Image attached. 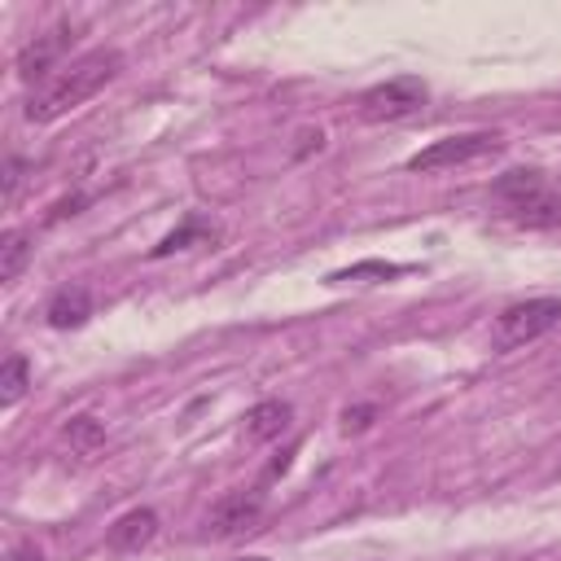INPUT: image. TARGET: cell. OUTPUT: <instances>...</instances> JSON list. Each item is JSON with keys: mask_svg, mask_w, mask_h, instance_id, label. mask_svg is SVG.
Listing matches in <instances>:
<instances>
[{"mask_svg": "<svg viewBox=\"0 0 561 561\" xmlns=\"http://www.w3.org/2000/svg\"><path fill=\"white\" fill-rule=\"evenodd\" d=\"M425 101H430V88L416 75H399V79L364 88L355 96V118H364V123H399V118H412Z\"/></svg>", "mask_w": 561, "mask_h": 561, "instance_id": "3", "label": "cell"}, {"mask_svg": "<svg viewBox=\"0 0 561 561\" xmlns=\"http://www.w3.org/2000/svg\"><path fill=\"white\" fill-rule=\"evenodd\" d=\"M70 39H75V35H70L66 26L35 35V39L18 53V79H22V83H48V70H53V61L70 48Z\"/></svg>", "mask_w": 561, "mask_h": 561, "instance_id": "7", "label": "cell"}, {"mask_svg": "<svg viewBox=\"0 0 561 561\" xmlns=\"http://www.w3.org/2000/svg\"><path fill=\"white\" fill-rule=\"evenodd\" d=\"M22 171H26V162H22L18 153H9V162H4V202L18 197V188H22Z\"/></svg>", "mask_w": 561, "mask_h": 561, "instance_id": "17", "label": "cell"}, {"mask_svg": "<svg viewBox=\"0 0 561 561\" xmlns=\"http://www.w3.org/2000/svg\"><path fill=\"white\" fill-rule=\"evenodd\" d=\"M373 416H377V408H373V403L346 408V412H342V434H359V430H368V425H373Z\"/></svg>", "mask_w": 561, "mask_h": 561, "instance_id": "16", "label": "cell"}, {"mask_svg": "<svg viewBox=\"0 0 561 561\" xmlns=\"http://www.w3.org/2000/svg\"><path fill=\"white\" fill-rule=\"evenodd\" d=\"M219 241V224L215 219H206V215H184V224L175 228V232H167L153 250H149V259H167V254H180V250H193V245H215Z\"/></svg>", "mask_w": 561, "mask_h": 561, "instance_id": "9", "label": "cell"}, {"mask_svg": "<svg viewBox=\"0 0 561 561\" xmlns=\"http://www.w3.org/2000/svg\"><path fill=\"white\" fill-rule=\"evenodd\" d=\"M263 517V491L259 486H237V491H224L210 513H206V535L210 539H237L245 530H254Z\"/></svg>", "mask_w": 561, "mask_h": 561, "instance_id": "6", "label": "cell"}, {"mask_svg": "<svg viewBox=\"0 0 561 561\" xmlns=\"http://www.w3.org/2000/svg\"><path fill=\"white\" fill-rule=\"evenodd\" d=\"M118 70H123L118 48H92V53L66 61L48 83H39V88L26 96V110H22V114H26L31 123H57L61 114H70V110H79L83 101H92Z\"/></svg>", "mask_w": 561, "mask_h": 561, "instance_id": "1", "label": "cell"}, {"mask_svg": "<svg viewBox=\"0 0 561 561\" xmlns=\"http://www.w3.org/2000/svg\"><path fill=\"white\" fill-rule=\"evenodd\" d=\"M48 324L53 329H79V324H88V316H92V294H88V285H61L53 298H48Z\"/></svg>", "mask_w": 561, "mask_h": 561, "instance_id": "10", "label": "cell"}, {"mask_svg": "<svg viewBox=\"0 0 561 561\" xmlns=\"http://www.w3.org/2000/svg\"><path fill=\"white\" fill-rule=\"evenodd\" d=\"M399 272H403V267H394V263H359V267L333 272L329 280H333V285H346V280H364V276H381V280H386V276H399Z\"/></svg>", "mask_w": 561, "mask_h": 561, "instance_id": "15", "label": "cell"}, {"mask_svg": "<svg viewBox=\"0 0 561 561\" xmlns=\"http://www.w3.org/2000/svg\"><path fill=\"white\" fill-rule=\"evenodd\" d=\"M79 206H88V197H83V193H70L66 202H57V206H53L48 224H57V219H66V215H79Z\"/></svg>", "mask_w": 561, "mask_h": 561, "instance_id": "18", "label": "cell"}, {"mask_svg": "<svg viewBox=\"0 0 561 561\" xmlns=\"http://www.w3.org/2000/svg\"><path fill=\"white\" fill-rule=\"evenodd\" d=\"M66 438H70V447L92 451V447L105 443V425H101L96 416H70V421H66Z\"/></svg>", "mask_w": 561, "mask_h": 561, "instance_id": "14", "label": "cell"}, {"mask_svg": "<svg viewBox=\"0 0 561 561\" xmlns=\"http://www.w3.org/2000/svg\"><path fill=\"white\" fill-rule=\"evenodd\" d=\"M491 197L504 210V219H513L517 228H557L561 224V188L535 167L504 171L491 184Z\"/></svg>", "mask_w": 561, "mask_h": 561, "instance_id": "2", "label": "cell"}, {"mask_svg": "<svg viewBox=\"0 0 561 561\" xmlns=\"http://www.w3.org/2000/svg\"><path fill=\"white\" fill-rule=\"evenodd\" d=\"M153 535H158V513H153V508H127V513L114 517V526L105 530V548H110V552H140Z\"/></svg>", "mask_w": 561, "mask_h": 561, "instance_id": "8", "label": "cell"}, {"mask_svg": "<svg viewBox=\"0 0 561 561\" xmlns=\"http://www.w3.org/2000/svg\"><path fill=\"white\" fill-rule=\"evenodd\" d=\"M557 324H561V298H526V302H513L495 316L491 342H495V351H517Z\"/></svg>", "mask_w": 561, "mask_h": 561, "instance_id": "4", "label": "cell"}, {"mask_svg": "<svg viewBox=\"0 0 561 561\" xmlns=\"http://www.w3.org/2000/svg\"><path fill=\"white\" fill-rule=\"evenodd\" d=\"M26 386H31V364H26V355H9V359L0 364V403L13 408V403L26 394Z\"/></svg>", "mask_w": 561, "mask_h": 561, "instance_id": "13", "label": "cell"}, {"mask_svg": "<svg viewBox=\"0 0 561 561\" xmlns=\"http://www.w3.org/2000/svg\"><path fill=\"white\" fill-rule=\"evenodd\" d=\"M13 561H39V548H18Z\"/></svg>", "mask_w": 561, "mask_h": 561, "instance_id": "19", "label": "cell"}, {"mask_svg": "<svg viewBox=\"0 0 561 561\" xmlns=\"http://www.w3.org/2000/svg\"><path fill=\"white\" fill-rule=\"evenodd\" d=\"M495 149H500V131H460V136H443V140H430L425 149H416L408 158V171H451V167H465Z\"/></svg>", "mask_w": 561, "mask_h": 561, "instance_id": "5", "label": "cell"}, {"mask_svg": "<svg viewBox=\"0 0 561 561\" xmlns=\"http://www.w3.org/2000/svg\"><path fill=\"white\" fill-rule=\"evenodd\" d=\"M289 416H294V408L285 399H263L245 412V438L250 443H272L289 430Z\"/></svg>", "mask_w": 561, "mask_h": 561, "instance_id": "11", "label": "cell"}, {"mask_svg": "<svg viewBox=\"0 0 561 561\" xmlns=\"http://www.w3.org/2000/svg\"><path fill=\"white\" fill-rule=\"evenodd\" d=\"M31 232H22V228H9L4 237H0V280L4 285H13L18 276H22V267L31 263Z\"/></svg>", "mask_w": 561, "mask_h": 561, "instance_id": "12", "label": "cell"}]
</instances>
